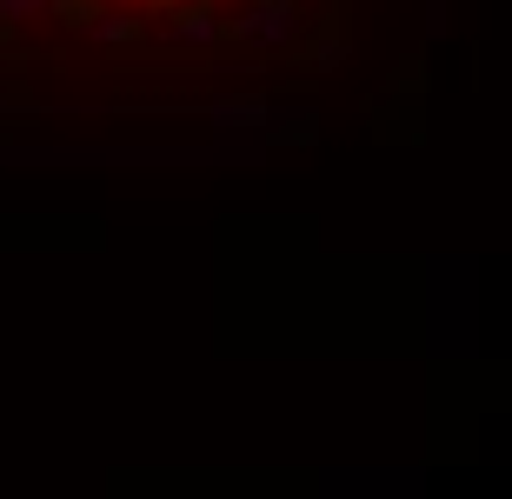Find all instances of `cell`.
Returning <instances> with one entry per match:
<instances>
[{"mask_svg":"<svg viewBox=\"0 0 512 499\" xmlns=\"http://www.w3.org/2000/svg\"><path fill=\"white\" fill-rule=\"evenodd\" d=\"M306 0H0V74L54 54L140 60L147 47L180 54H293Z\"/></svg>","mask_w":512,"mask_h":499,"instance_id":"obj_1","label":"cell"}]
</instances>
